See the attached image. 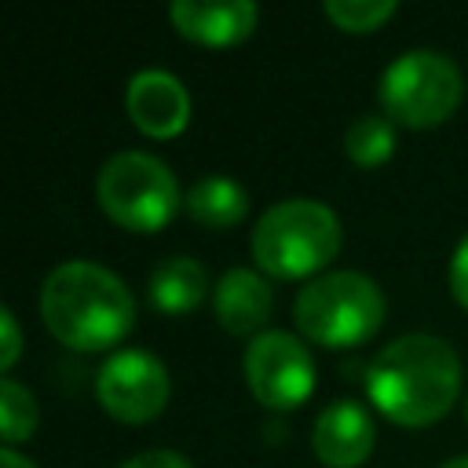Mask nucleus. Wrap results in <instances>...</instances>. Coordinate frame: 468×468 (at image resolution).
I'll return each mask as SVG.
<instances>
[{"label":"nucleus","mask_w":468,"mask_h":468,"mask_svg":"<svg viewBox=\"0 0 468 468\" xmlns=\"http://www.w3.org/2000/svg\"><path fill=\"white\" fill-rule=\"evenodd\" d=\"M373 406L406 428H424L457 402L461 395V358L450 340L431 333L395 336L373 362L366 377Z\"/></svg>","instance_id":"1"},{"label":"nucleus","mask_w":468,"mask_h":468,"mask_svg":"<svg viewBox=\"0 0 468 468\" xmlns=\"http://www.w3.org/2000/svg\"><path fill=\"white\" fill-rule=\"evenodd\" d=\"M40 314L58 344L73 351H106L132 329L135 300L102 263L66 260L40 285Z\"/></svg>","instance_id":"2"},{"label":"nucleus","mask_w":468,"mask_h":468,"mask_svg":"<svg viewBox=\"0 0 468 468\" xmlns=\"http://www.w3.org/2000/svg\"><path fill=\"white\" fill-rule=\"evenodd\" d=\"M344 230L336 212L314 197H289L271 205L252 227V260L271 278L318 274L340 252Z\"/></svg>","instance_id":"3"},{"label":"nucleus","mask_w":468,"mask_h":468,"mask_svg":"<svg viewBox=\"0 0 468 468\" xmlns=\"http://www.w3.org/2000/svg\"><path fill=\"white\" fill-rule=\"evenodd\" d=\"M296 329L322 347L366 344L384 322V292L362 271H325L296 292Z\"/></svg>","instance_id":"4"},{"label":"nucleus","mask_w":468,"mask_h":468,"mask_svg":"<svg viewBox=\"0 0 468 468\" xmlns=\"http://www.w3.org/2000/svg\"><path fill=\"white\" fill-rule=\"evenodd\" d=\"M377 95L391 121L410 128H431L461 106L464 77L450 55L413 48L388 62V69L377 80Z\"/></svg>","instance_id":"5"},{"label":"nucleus","mask_w":468,"mask_h":468,"mask_svg":"<svg viewBox=\"0 0 468 468\" xmlns=\"http://www.w3.org/2000/svg\"><path fill=\"white\" fill-rule=\"evenodd\" d=\"M95 194L102 212L128 227V230H161L179 212V183L176 172L146 154V150H121L106 157L95 179Z\"/></svg>","instance_id":"6"},{"label":"nucleus","mask_w":468,"mask_h":468,"mask_svg":"<svg viewBox=\"0 0 468 468\" xmlns=\"http://www.w3.org/2000/svg\"><path fill=\"white\" fill-rule=\"evenodd\" d=\"M245 380L260 406L292 410L314 391V358L300 336L263 329L245 347Z\"/></svg>","instance_id":"7"},{"label":"nucleus","mask_w":468,"mask_h":468,"mask_svg":"<svg viewBox=\"0 0 468 468\" xmlns=\"http://www.w3.org/2000/svg\"><path fill=\"white\" fill-rule=\"evenodd\" d=\"M172 380L157 355L146 347H124L113 351L99 373H95V395L102 410L124 424H146L154 420L168 402Z\"/></svg>","instance_id":"8"},{"label":"nucleus","mask_w":468,"mask_h":468,"mask_svg":"<svg viewBox=\"0 0 468 468\" xmlns=\"http://www.w3.org/2000/svg\"><path fill=\"white\" fill-rule=\"evenodd\" d=\"M124 106L135 128L154 139H172L190 121V95L183 80L168 69H139L128 80Z\"/></svg>","instance_id":"9"},{"label":"nucleus","mask_w":468,"mask_h":468,"mask_svg":"<svg viewBox=\"0 0 468 468\" xmlns=\"http://www.w3.org/2000/svg\"><path fill=\"white\" fill-rule=\"evenodd\" d=\"M373 442H377L373 417L351 399H336L314 417L311 446H314V453L325 468H358V464H366V457L373 453Z\"/></svg>","instance_id":"10"},{"label":"nucleus","mask_w":468,"mask_h":468,"mask_svg":"<svg viewBox=\"0 0 468 468\" xmlns=\"http://www.w3.org/2000/svg\"><path fill=\"white\" fill-rule=\"evenodd\" d=\"M168 18L172 26L197 44H238L256 29L260 7L252 0H216V4H201V0H172L168 4Z\"/></svg>","instance_id":"11"},{"label":"nucleus","mask_w":468,"mask_h":468,"mask_svg":"<svg viewBox=\"0 0 468 468\" xmlns=\"http://www.w3.org/2000/svg\"><path fill=\"white\" fill-rule=\"evenodd\" d=\"M274 292L252 267H230L212 289V311L230 336H260L271 318Z\"/></svg>","instance_id":"12"},{"label":"nucleus","mask_w":468,"mask_h":468,"mask_svg":"<svg viewBox=\"0 0 468 468\" xmlns=\"http://www.w3.org/2000/svg\"><path fill=\"white\" fill-rule=\"evenodd\" d=\"M150 303L165 314L194 311L208 292V271L194 256H168L150 271Z\"/></svg>","instance_id":"13"},{"label":"nucleus","mask_w":468,"mask_h":468,"mask_svg":"<svg viewBox=\"0 0 468 468\" xmlns=\"http://www.w3.org/2000/svg\"><path fill=\"white\" fill-rule=\"evenodd\" d=\"M186 212H190L197 223L223 230V227H234V223L245 219V212H249V194H245V186H241L238 179L212 172V176H201V179L186 190Z\"/></svg>","instance_id":"14"},{"label":"nucleus","mask_w":468,"mask_h":468,"mask_svg":"<svg viewBox=\"0 0 468 468\" xmlns=\"http://www.w3.org/2000/svg\"><path fill=\"white\" fill-rule=\"evenodd\" d=\"M344 150L355 165L373 168L380 161L391 157L395 150V124L388 113H362L358 121H351V128L344 132Z\"/></svg>","instance_id":"15"},{"label":"nucleus","mask_w":468,"mask_h":468,"mask_svg":"<svg viewBox=\"0 0 468 468\" xmlns=\"http://www.w3.org/2000/svg\"><path fill=\"white\" fill-rule=\"evenodd\" d=\"M0 420H4V439L7 446H18L33 435L37 428V399L33 391L15 380V377H4L0 380Z\"/></svg>","instance_id":"16"},{"label":"nucleus","mask_w":468,"mask_h":468,"mask_svg":"<svg viewBox=\"0 0 468 468\" xmlns=\"http://www.w3.org/2000/svg\"><path fill=\"white\" fill-rule=\"evenodd\" d=\"M395 0H325V15L347 33H369L395 15Z\"/></svg>","instance_id":"17"},{"label":"nucleus","mask_w":468,"mask_h":468,"mask_svg":"<svg viewBox=\"0 0 468 468\" xmlns=\"http://www.w3.org/2000/svg\"><path fill=\"white\" fill-rule=\"evenodd\" d=\"M450 292L461 307H468V234L457 241L453 260H450Z\"/></svg>","instance_id":"18"},{"label":"nucleus","mask_w":468,"mask_h":468,"mask_svg":"<svg viewBox=\"0 0 468 468\" xmlns=\"http://www.w3.org/2000/svg\"><path fill=\"white\" fill-rule=\"evenodd\" d=\"M0 336H4V347H0V369H11L22 355V333H18V322L15 314L4 307L0 311Z\"/></svg>","instance_id":"19"},{"label":"nucleus","mask_w":468,"mask_h":468,"mask_svg":"<svg viewBox=\"0 0 468 468\" xmlns=\"http://www.w3.org/2000/svg\"><path fill=\"white\" fill-rule=\"evenodd\" d=\"M117 468H194V464L183 453H176V450H143V453L128 457Z\"/></svg>","instance_id":"20"},{"label":"nucleus","mask_w":468,"mask_h":468,"mask_svg":"<svg viewBox=\"0 0 468 468\" xmlns=\"http://www.w3.org/2000/svg\"><path fill=\"white\" fill-rule=\"evenodd\" d=\"M0 468H37V464L29 457H22L15 446H4L0 450Z\"/></svg>","instance_id":"21"},{"label":"nucleus","mask_w":468,"mask_h":468,"mask_svg":"<svg viewBox=\"0 0 468 468\" xmlns=\"http://www.w3.org/2000/svg\"><path fill=\"white\" fill-rule=\"evenodd\" d=\"M439 468H468V453H461V457H450L446 464H439Z\"/></svg>","instance_id":"22"},{"label":"nucleus","mask_w":468,"mask_h":468,"mask_svg":"<svg viewBox=\"0 0 468 468\" xmlns=\"http://www.w3.org/2000/svg\"><path fill=\"white\" fill-rule=\"evenodd\" d=\"M464 417H468V410H464Z\"/></svg>","instance_id":"23"}]
</instances>
